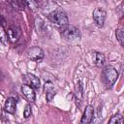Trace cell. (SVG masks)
<instances>
[{
    "mask_svg": "<svg viewBox=\"0 0 124 124\" xmlns=\"http://www.w3.org/2000/svg\"><path fill=\"white\" fill-rule=\"evenodd\" d=\"M31 113H32V110H31V106L29 105V104H27L26 106H25V108H24V110H23V116H24V118H29L30 116H31Z\"/></svg>",
    "mask_w": 124,
    "mask_h": 124,
    "instance_id": "19",
    "label": "cell"
},
{
    "mask_svg": "<svg viewBox=\"0 0 124 124\" xmlns=\"http://www.w3.org/2000/svg\"><path fill=\"white\" fill-rule=\"evenodd\" d=\"M16 104H17V101L16 98L14 97H9L6 102H5V105H4V109L6 112L10 113V114H14L16 112Z\"/></svg>",
    "mask_w": 124,
    "mask_h": 124,
    "instance_id": "11",
    "label": "cell"
},
{
    "mask_svg": "<svg viewBox=\"0 0 124 124\" xmlns=\"http://www.w3.org/2000/svg\"><path fill=\"white\" fill-rule=\"evenodd\" d=\"M21 93L22 95L25 97V99L29 102V103H34L35 99H36V94H35V90L33 87L27 85V84H22L20 87Z\"/></svg>",
    "mask_w": 124,
    "mask_h": 124,
    "instance_id": "8",
    "label": "cell"
},
{
    "mask_svg": "<svg viewBox=\"0 0 124 124\" xmlns=\"http://www.w3.org/2000/svg\"><path fill=\"white\" fill-rule=\"evenodd\" d=\"M48 19L50 22L58 29H63L67 25H69V19L65 12L62 10H55L49 13L48 15Z\"/></svg>",
    "mask_w": 124,
    "mask_h": 124,
    "instance_id": "2",
    "label": "cell"
},
{
    "mask_svg": "<svg viewBox=\"0 0 124 124\" xmlns=\"http://www.w3.org/2000/svg\"><path fill=\"white\" fill-rule=\"evenodd\" d=\"M93 117H94V108L93 106L88 105L85 107V109L80 119V123H91L93 121Z\"/></svg>",
    "mask_w": 124,
    "mask_h": 124,
    "instance_id": "10",
    "label": "cell"
},
{
    "mask_svg": "<svg viewBox=\"0 0 124 124\" xmlns=\"http://www.w3.org/2000/svg\"><path fill=\"white\" fill-rule=\"evenodd\" d=\"M22 81L24 84H27L34 89H39L41 86V80L38 77H36L33 74H25L22 76Z\"/></svg>",
    "mask_w": 124,
    "mask_h": 124,
    "instance_id": "7",
    "label": "cell"
},
{
    "mask_svg": "<svg viewBox=\"0 0 124 124\" xmlns=\"http://www.w3.org/2000/svg\"><path fill=\"white\" fill-rule=\"evenodd\" d=\"M92 17H93V20H94L95 24L98 27H102L104 25L106 17H107V12L103 8H96L93 11Z\"/></svg>",
    "mask_w": 124,
    "mask_h": 124,
    "instance_id": "6",
    "label": "cell"
},
{
    "mask_svg": "<svg viewBox=\"0 0 124 124\" xmlns=\"http://www.w3.org/2000/svg\"><path fill=\"white\" fill-rule=\"evenodd\" d=\"M8 37H7V34H6V31L4 29L3 26L0 25V42L4 45H7L8 44Z\"/></svg>",
    "mask_w": 124,
    "mask_h": 124,
    "instance_id": "18",
    "label": "cell"
},
{
    "mask_svg": "<svg viewBox=\"0 0 124 124\" xmlns=\"http://www.w3.org/2000/svg\"><path fill=\"white\" fill-rule=\"evenodd\" d=\"M26 56L32 61H41L45 57V52L41 47L35 46L27 49Z\"/></svg>",
    "mask_w": 124,
    "mask_h": 124,
    "instance_id": "4",
    "label": "cell"
},
{
    "mask_svg": "<svg viewBox=\"0 0 124 124\" xmlns=\"http://www.w3.org/2000/svg\"><path fill=\"white\" fill-rule=\"evenodd\" d=\"M35 27H36L38 33H43V32L46 31L45 21L40 17H36V19H35Z\"/></svg>",
    "mask_w": 124,
    "mask_h": 124,
    "instance_id": "15",
    "label": "cell"
},
{
    "mask_svg": "<svg viewBox=\"0 0 124 124\" xmlns=\"http://www.w3.org/2000/svg\"><path fill=\"white\" fill-rule=\"evenodd\" d=\"M11 4H12L14 9L18 10V11H22L26 7H28L27 6V0H12Z\"/></svg>",
    "mask_w": 124,
    "mask_h": 124,
    "instance_id": "14",
    "label": "cell"
},
{
    "mask_svg": "<svg viewBox=\"0 0 124 124\" xmlns=\"http://www.w3.org/2000/svg\"><path fill=\"white\" fill-rule=\"evenodd\" d=\"M0 2H6V0H0Z\"/></svg>",
    "mask_w": 124,
    "mask_h": 124,
    "instance_id": "22",
    "label": "cell"
},
{
    "mask_svg": "<svg viewBox=\"0 0 124 124\" xmlns=\"http://www.w3.org/2000/svg\"><path fill=\"white\" fill-rule=\"evenodd\" d=\"M94 64L98 68H102L106 64L105 55L102 52H94Z\"/></svg>",
    "mask_w": 124,
    "mask_h": 124,
    "instance_id": "13",
    "label": "cell"
},
{
    "mask_svg": "<svg viewBox=\"0 0 124 124\" xmlns=\"http://www.w3.org/2000/svg\"><path fill=\"white\" fill-rule=\"evenodd\" d=\"M44 92L46 93V99L47 102H51L56 94V90L54 89V85L51 81H46L44 84Z\"/></svg>",
    "mask_w": 124,
    "mask_h": 124,
    "instance_id": "9",
    "label": "cell"
},
{
    "mask_svg": "<svg viewBox=\"0 0 124 124\" xmlns=\"http://www.w3.org/2000/svg\"><path fill=\"white\" fill-rule=\"evenodd\" d=\"M60 36L67 42H76L80 40V32L78 27L74 25H67L65 28L60 30Z\"/></svg>",
    "mask_w": 124,
    "mask_h": 124,
    "instance_id": "3",
    "label": "cell"
},
{
    "mask_svg": "<svg viewBox=\"0 0 124 124\" xmlns=\"http://www.w3.org/2000/svg\"><path fill=\"white\" fill-rule=\"evenodd\" d=\"M115 36H116V39L117 41L119 42L120 46H124V29L123 27H119L115 30Z\"/></svg>",
    "mask_w": 124,
    "mask_h": 124,
    "instance_id": "16",
    "label": "cell"
},
{
    "mask_svg": "<svg viewBox=\"0 0 124 124\" xmlns=\"http://www.w3.org/2000/svg\"><path fill=\"white\" fill-rule=\"evenodd\" d=\"M6 34H7L8 40L11 43L15 44V43H16L18 41V39L21 36V29H20L19 26L13 24V25L8 27V29L6 30Z\"/></svg>",
    "mask_w": 124,
    "mask_h": 124,
    "instance_id": "5",
    "label": "cell"
},
{
    "mask_svg": "<svg viewBox=\"0 0 124 124\" xmlns=\"http://www.w3.org/2000/svg\"><path fill=\"white\" fill-rule=\"evenodd\" d=\"M75 100H76V104L77 106L79 108L80 105H81V102H82V99H83V87H82V84L80 81H78L77 84H76V87H75Z\"/></svg>",
    "mask_w": 124,
    "mask_h": 124,
    "instance_id": "12",
    "label": "cell"
},
{
    "mask_svg": "<svg viewBox=\"0 0 124 124\" xmlns=\"http://www.w3.org/2000/svg\"><path fill=\"white\" fill-rule=\"evenodd\" d=\"M0 25L3 26V27H6V25H7V21H6L5 17L1 14H0Z\"/></svg>",
    "mask_w": 124,
    "mask_h": 124,
    "instance_id": "21",
    "label": "cell"
},
{
    "mask_svg": "<svg viewBox=\"0 0 124 124\" xmlns=\"http://www.w3.org/2000/svg\"><path fill=\"white\" fill-rule=\"evenodd\" d=\"M123 2L116 8V13H117V15L119 16V17L120 18H122V16H123V14H124V12H123Z\"/></svg>",
    "mask_w": 124,
    "mask_h": 124,
    "instance_id": "20",
    "label": "cell"
},
{
    "mask_svg": "<svg viewBox=\"0 0 124 124\" xmlns=\"http://www.w3.org/2000/svg\"><path fill=\"white\" fill-rule=\"evenodd\" d=\"M34 1H35V2H38V1H40V0H34Z\"/></svg>",
    "mask_w": 124,
    "mask_h": 124,
    "instance_id": "23",
    "label": "cell"
},
{
    "mask_svg": "<svg viewBox=\"0 0 124 124\" xmlns=\"http://www.w3.org/2000/svg\"><path fill=\"white\" fill-rule=\"evenodd\" d=\"M108 123L109 124H122L123 123V116L120 113H116L110 117V119L108 120Z\"/></svg>",
    "mask_w": 124,
    "mask_h": 124,
    "instance_id": "17",
    "label": "cell"
},
{
    "mask_svg": "<svg viewBox=\"0 0 124 124\" xmlns=\"http://www.w3.org/2000/svg\"><path fill=\"white\" fill-rule=\"evenodd\" d=\"M101 78H102V81H103L105 87L107 89H110V88H112V86L114 85V83L116 82V80L118 78V73L114 67H112L110 65H107L102 70Z\"/></svg>",
    "mask_w": 124,
    "mask_h": 124,
    "instance_id": "1",
    "label": "cell"
}]
</instances>
